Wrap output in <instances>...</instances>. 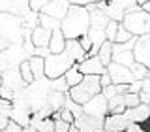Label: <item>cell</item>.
Here are the masks:
<instances>
[{
    "label": "cell",
    "mask_w": 150,
    "mask_h": 132,
    "mask_svg": "<svg viewBox=\"0 0 150 132\" xmlns=\"http://www.w3.org/2000/svg\"><path fill=\"white\" fill-rule=\"evenodd\" d=\"M124 115L128 117L129 123H139V125H144L146 121H150V106L141 102L139 106H135V108H128V110L124 111Z\"/></svg>",
    "instance_id": "cell-17"
},
{
    "label": "cell",
    "mask_w": 150,
    "mask_h": 132,
    "mask_svg": "<svg viewBox=\"0 0 150 132\" xmlns=\"http://www.w3.org/2000/svg\"><path fill=\"white\" fill-rule=\"evenodd\" d=\"M69 8H71V4H69V0H51L47 6L41 9L40 13H43V15H49V17H54L58 19V21H62V19L68 15Z\"/></svg>",
    "instance_id": "cell-15"
},
{
    "label": "cell",
    "mask_w": 150,
    "mask_h": 132,
    "mask_svg": "<svg viewBox=\"0 0 150 132\" xmlns=\"http://www.w3.org/2000/svg\"><path fill=\"white\" fill-rule=\"evenodd\" d=\"M11 110H13L11 100L0 98V115H4V117H8V119H9V115H11Z\"/></svg>",
    "instance_id": "cell-37"
},
{
    "label": "cell",
    "mask_w": 150,
    "mask_h": 132,
    "mask_svg": "<svg viewBox=\"0 0 150 132\" xmlns=\"http://www.w3.org/2000/svg\"><path fill=\"white\" fill-rule=\"evenodd\" d=\"M51 93H53V79H49L47 75L38 77L32 83L26 85V87H25V94H26L28 102H30L32 113H38L41 108L45 106L47 98H49Z\"/></svg>",
    "instance_id": "cell-4"
},
{
    "label": "cell",
    "mask_w": 150,
    "mask_h": 132,
    "mask_svg": "<svg viewBox=\"0 0 150 132\" xmlns=\"http://www.w3.org/2000/svg\"><path fill=\"white\" fill-rule=\"evenodd\" d=\"M69 123H66L62 119H54V132H68L69 130Z\"/></svg>",
    "instance_id": "cell-40"
},
{
    "label": "cell",
    "mask_w": 150,
    "mask_h": 132,
    "mask_svg": "<svg viewBox=\"0 0 150 132\" xmlns=\"http://www.w3.org/2000/svg\"><path fill=\"white\" fill-rule=\"evenodd\" d=\"M53 91H58V93H69V85L66 81V77H56L53 79Z\"/></svg>",
    "instance_id": "cell-35"
},
{
    "label": "cell",
    "mask_w": 150,
    "mask_h": 132,
    "mask_svg": "<svg viewBox=\"0 0 150 132\" xmlns=\"http://www.w3.org/2000/svg\"><path fill=\"white\" fill-rule=\"evenodd\" d=\"M49 2H51V0H30V9H32V11H38V13H40Z\"/></svg>",
    "instance_id": "cell-39"
},
{
    "label": "cell",
    "mask_w": 150,
    "mask_h": 132,
    "mask_svg": "<svg viewBox=\"0 0 150 132\" xmlns=\"http://www.w3.org/2000/svg\"><path fill=\"white\" fill-rule=\"evenodd\" d=\"M122 96H124V104H126V108H135V106H139V104H141V96H139V94L126 93V94H122Z\"/></svg>",
    "instance_id": "cell-36"
},
{
    "label": "cell",
    "mask_w": 150,
    "mask_h": 132,
    "mask_svg": "<svg viewBox=\"0 0 150 132\" xmlns=\"http://www.w3.org/2000/svg\"><path fill=\"white\" fill-rule=\"evenodd\" d=\"M131 123L124 113H111L105 117V130L109 132H126Z\"/></svg>",
    "instance_id": "cell-18"
},
{
    "label": "cell",
    "mask_w": 150,
    "mask_h": 132,
    "mask_svg": "<svg viewBox=\"0 0 150 132\" xmlns=\"http://www.w3.org/2000/svg\"><path fill=\"white\" fill-rule=\"evenodd\" d=\"M28 64H30V70H32V74H34V79L45 75V59L43 57H30Z\"/></svg>",
    "instance_id": "cell-23"
},
{
    "label": "cell",
    "mask_w": 150,
    "mask_h": 132,
    "mask_svg": "<svg viewBox=\"0 0 150 132\" xmlns=\"http://www.w3.org/2000/svg\"><path fill=\"white\" fill-rule=\"evenodd\" d=\"M8 47H9V44H8V42H6V40H4V38H0V51H4V49H8Z\"/></svg>",
    "instance_id": "cell-49"
},
{
    "label": "cell",
    "mask_w": 150,
    "mask_h": 132,
    "mask_svg": "<svg viewBox=\"0 0 150 132\" xmlns=\"http://www.w3.org/2000/svg\"><path fill=\"white\" fill-rule=\"evenodd\" d=\"M133 55H135V60H137V62L144 64L150 70V34H144V36L137 38L135 47H133Z\"/></svg>",
    "instance_id": "cell-14"
},
{
    "label": "cell",
    "mask_w": 150,
    "mask_h": 132,
    "mask_svg": "<svg viewBox=\"0 0 150 132\" xmlns=\"http://www.w3.org/2000/svg\"><path fill=\"white\" fill-rule=\"evenodd\" d=\"M128 108H126V104H124V96L122 94H118V96H115V98H111L109 100V115L111 113H124Z\"/></svg>",
    "instance_id": "cell-30"
},
{
    "label": "cell",
    "mask_w": 150,
    "mask_h": 132,
    "mask_svg": "<svg viewBox=\"0 0 150 132\" xmlns=\"http://www.w3.org/2000/svg\"><path fill=\"white\" fill-rule=\"evenodd\" d=\"M66 42H68V40H66L64 32L62 30H54L53 36H51V44H49L51 53H54V55L62 53V51L66 49Z\"/></svg>",
    "instance_id": "cell-21"
},
{
    "label": "cell",
    "mask_w": 150,
    "mask_h": 132,
    "mask_svg": "<svg viewBox=\"0 0 150 132\" xmlns=\"http://www.w3.org/2000/svg\"><path fill=\"white\" fill-rule=\"evenodd\" d=\"M2 132H23V126H19L17 123H13V121H9V125L4 128Z\"/></svg>",
    "instance_id": "cell-46"
},
{
    "label": "cell",
    "mask_w": 150,
    "mask_h": 132,
    "mask_svg": "<svg viewBox=\"0 0 150 132\" xmlns=\"http://www.w3.org/2000/svg\"><path fill=\"white\" fill-rule=\"evenodd\" d=\"M107 74L111 75L112 85H131L135 81L131 70L126 68V66H122V64H118V62H115V60L107 66Z\"/></svg>",
    "instance_id": "cell-10"
},
{
    "label": "cell",
    "mask_w": 150,
    "mask_h": 132,
    "mask_svg": "<svg viewBox=\"0 0 150 132\" xmlns=\"http://www.w3.org/2000/svg\"><path fill=\"white\" fill-rule=\"evenodd\" d=\"M141 91H143V81H137V79L128 87V93H133V94H141Z\"/></svg>",
    "instance_id": "cell-41"
},
{
    "label": "cell",
    "mask_w": 150,
    "mask_h": 132,
    "mask_svg": "<svg viewBox=\"0 0 150 132\" xmlns=\"http://www.w3.org/2000/svg\"><path fill=\"white\" fill-rule=\"evenodd\" d=\"M112 60L122 64V66H126V68H131L135 64V55H133V51H122V53L112 55Z\"/></svg>",
    "instance_id": "cell-26"
},
{
    "label": "cell",
    "mask_w": 150,
    "mask_h": 132,
    "mask_svg": "<svg viewBox=\"0 0 150 132\" xmlns=\"http://www.w3.org/2000/svg\"><path fill=\"white\" fill-rule=\"evenodd\" d=\"M40 27H43V28H47V30H51V32H54V30H60L62 21H58V19H54V17H49V15L40 13Z\"/></svg>",
    "instance_id": "cell-28"
},
{
    "label": "cell",
    "mask_w": 150,
    "mask_h": 132,
    "mask_svg": "<svg viewBox=\"0 0 150 132\" xmlns=\"http://www.w3.org/2000/svg\"><path fill=\"white\" fill-rule=\"evenodd\" d=\"M23 132H38L34 126H26V128H23Z\"/></svg>",
    "instance_id": "cell-50"
},
{
    "label": "cell",
    "mask_w": 150,
    "mask_h": 132,
    "mask_svg": "<svg viewBox=\"0 0 150 132\" xmlns=\"http://www.w3.org/2000/svg\"><path fill=\"white\" fill-rule=\"evenodd\" d=\"M2 87L9 89L13 93H19L26 87V81L23 79L21 70L19 68H9L6 72H2Z\"/></svg>",
    "instance_id": "cell-11"
},
{
    "label": "cell",
    "mask_w": 150,
    "mask_h": 132,
    "mask_svg": "<svg viewBox=\"0 0 150 132\" xmlns=\"http://www.w3.org/2000/svg\"><path fill=\"white\" fill-rule=\"evenodd\" d=\"M11 106H13V110H11L9 119H11L13 123H17L19 126H23V128L30 126L32 108H30V102H28V98L25 94V89L15 93V96H13V100H11Z\"/></svg>",
    "instance_id": "cell-8"
},
{
    "label": "cell",
    "mask_w": 150,
    "mask_h": 132,
    "mask_svg": "<svg viewBox=\"0 0 150 132\" xmlns=\"http://www.w3.org/2000/svg\"><path fill=\"white\" fill-rule=\"evenodd\" d=\"M81 132H103L105 130V119H100V117H92L83 113L79 119H75L73 123Z\"/></svg>",
    "instance_id": "cell-13"
},
{
    "label": "cell",
    "mask_w": 150,
    "mask_h": 132,
    "mask_svg": "<svg viewBox=\"0 0 150 132\" xmlns=\"http://www.w3.org/2000/svg\"><path fill=\"white\" fill-rule=\"evenodd\" d=\"M88 28H90V13H88V9L81 6H71L68 15L62 19L60 30L64 32L66 40H79V38L88 34Z\"/></svg>",
    "instance_id": "cell-1"
},
{
    "label": "cell",
    "mask_w": 150,
    "mask_h": 132,
    "mask_svg": "<svg viewBox=\"0 0 150 132\" xmlns=\"http://www.w3.org/2000/svg\"><path fill=\"white\" fill-rule=\"evenodd\" d=\"M126 132H148V128H144V126L139 125V123H131Z\"/></svg>",
    "instance_id": "cell-44"
},
{
    "label": "cell",
    "mask_w": 150,
    "mask_h": 132,
    "mask_svg": "<svg viewBox=\"0 0 150 132\" xmlns=\"http://www.w3.org/2000/svg\"><path fill=\"white\" fill-rule=\"evenodd\" d=\"M19 70H21V75H23V79L26 81V85L34 81V74H32V70H30V64H28V60H25V62L19 66Z\"/></svg>",
    "instance_id": "cell-34"
},
{
    "label": "cell",
    "mask_w": 150,
    "mask_h": 132,
    "mask_svg": "<svg viewBox=\"0 0 150 132\" xmlns=\"http://www.w3.org/2000/svg\"><path fill=\"white\" fill-rule=\"evenodd\" d=\"M30 11V0H0V13L25 17Z\"/></svg>",
    "instance_id": "cell-12"
},
{
    "label": "cell",
    "mask_w": 150,
    "mask_h": 132,
    "mask_svg": "<svg viewBox=\"0 0 150 132\" xmlns=\"http://www.w3.org/2000/svg\"><path fill=\"white\" fill-rule=\"evenodd\" d=\"M9 121H11V119H8V117L0 115V130H4V128H6V126L9 125Z\"/></svg>",
    "instance_id": "cell-48"
},
{
    "label": "cell",
    "mask_w": 150,
    "mask_h": 132,
    "mask_svg": "<svg viewBox=\"0 0 150 132\" xmlns=\"http://www.w3.org/2000/svg\"><path fill=\"white\" fill-rule=\"evenodd\" d=\"M0 87H2V72H0Z\"/></svg>",
    "instance_id": "cell-52"
},
{
    "label": "cell",
    "mask_w": 150,
    "mask_h": 132,
    "mask_svg": "<svg viewBox=\"0 0 150 132\" xmlns=\"http://www.w3.org/2000/svg\"><path fill=\"white\" fill-rule=\"evenodd\" d=\"M98 57L103 62V66H109L112 62V42H105L98 51Z\"/></svg>",
    "instance_id": "cell-27"
},
{
    "label": "cell",
    "mask_w": 150,
    "mask_h": 132,
    "mask_svg": "<svg viewBox=\"0 0 150 132\" xmlns=\"http://www.w3.org/2000/svg\"><path fill=\"white\" fill-rule=\"evenodd\" d=\"M64 108H66V110H69V111L73 113V117H75V119H79V117H81L83 113H84L83 106H81L79 102H75L73 98L69 96V94H66V104H64Z\"/></svg>",
    "instance_id": "cell-29"
},
{
    "label": "cell",
    "mask_w": 150,
    "mask_h": 132,
    "mask_svg": "<svg viewBox=\"0 0 150 132\" xmlns=\"http://www.w3.org/2000/svg\"><path fill=\"white\" fill-rule=\"evenodd\" d=\"M122 25L128 28V30L135 38L144 36V34H150V13L144 11L143 8H135L133 11L126 13Z\"/></svg>",
    "instance_id": "cell-7"
},
{
    "label": "cell",
    "mask_w": 150,
    "mask_h": 132,
    "mask_svg": "<svg viewBox=\"0 0 150 132\" xmlns=\"http://www.w3.org/2000/svg\"><path fill=\"white\" fill-rule=\"evenodd\" d=\"M49 55H51L49 47H36V49H34V57H43V59H45V57H49Z\"/></svg>",
    "instance_id": "cell-43"
},
{
    "label": "cell",
    "mask_w": 150,
    "mask_h": 132,
    "mask_svg": "<svg viewBox=\"0 0 150 132\" xmlns=\"http://www.w3.org/2000/svg\"><path fill=\"white\" fill-rule=\"evenodd\" d=\"M51 36H53L51 30H47V28H43V27H36L30 40H32V44H34L36 47H49Z\"/></svg>",
    "instance_id": "cell-20"
},
{
    "label": "cell",
    "mask_w": 150,
    "mask_h": 132,
    "mask_svg": "<svg viewBox=\"0 0 150 132\" xmlns=\"http://www.w3.org/2000/svg\"><path fill=\"white\" fill-rule=\"evenodd\" d=\"M94 2H96V0H69V4H71V6H81V8H88Z\"/></svg>",
    "instance_id": "cell-45"
},
{
    "label": "cell",
    "mask_w": 150,
    "mask_h": 132,
    "mask_svg": "<svg viewBox=\"0 0 150 132\" xmlns=\"http://www.w3.org/2000/svg\"><path fill=\"white\" fill-rule=\"evenodd\" d=\"M103 132H109V130H103Z\"/></svg>",
    "instance_id": "cell-54"
},
{
    "label": "cell",
    "mask_w": 150,
    "mask_h": 132,
    "mask_svg": "<svg viewBox=\"0 0 150 132\" xmlns=\"http://www.w3.org/2000/svg\"><path fill=\"white\" fill-rule=\"evenodd\" d=\"M34 49L36 45L32 44V40H26L21 45H9L8 49L0 51V72L19 68L25 60H30V57H34Z\"/></svg>",
    "instance_id": "cell-3"
},
{
    "label": "cell",
    "mask_w": 150,
    "mask_h": 132,
    "mask_svg": "<svg viewBox=\"0 0 150 132\" xmlns=\"http://www.w3.org/2000/svg\"><path fill=\"white\" fill-rule=\"evenodd\" d=\"M101 94L107 98V100H111V98H115V96H118V89H116V85H109V87H103L101 89Z\"/></svg>",
    "instance_id": "cell-38"
},
{
    "label": "cell",
    "mask_w": 150,
    "mask_h": 132,
    "mask_svg": "<svg viewBox=\"0 0 150 132\" xmlns=\"http://www.w3.org/2000/svg\"><path fill=\"white\" fill-rule=\"evenodd\" d=\"M148 77H150V72H148Z\"/></svg>",
    "instance_id": "cell-55"
},
{
    "label": "cell",
    "mask_w": 150,
    "mask_h": 132,
    "mask_svg": "<svg viewBox=\"0 0 150 132\" xmlns=\"http://www.w3.org/2000/svg\"><path fill=\"white\" fill-rule=\"evenodd\" d=\"M83 110L86 115H92V117H100V119H105L109 115V100L100 93L92 98L90 102H86L83 106Z\"/></svg>",
    "instance_id": "cell-9"
},
{
    "label": "cell",
    "mask_w": 150,
    "mask_h": 132,
    "mask_svg": "<svg viewBox=\"0 0 150 132\" xmlns=\"http://www.w3.org/2000/svg\"><path fill=\"white\" fill-rule=\"evenodd\" d=\"M66 49L71 53V57L77 60V62H83V60L88 57V53L81 47V44H79V40H68L66 42Z\"/></svg>",
    "instance_id": "cell-22"
},
{
    "label": "cell",
    "mask_w": 150,
    "mask_h": 132,
    "mask_svg": "<svg viewBox=\"0 0 150 132\" xmlns=\"http://www.w3.org/2000/svg\"><path fill=\"white\" fill-rule=\"evenodd\" d=\"M30 126H34L38 132H54V119L45 117V119H32Z\"/></svg>",
    "instance_id": "cell-24"
},
{
    "label": "cell",
    "mask_w": 150,
    "mask_h": 132,
    "mask_svg": "<svg viewBox=\"0 0 150 132\" xmlns=\"http://www.w3.org/2000/svg\"><path fill=\"white\" fill-rule=\"evenodd\" d=\"M75 62H77V60L71 57V53H69L68 49H64L62 53H58V55L51 53L49 57H45V75L49 79L62 77Z\"/></svg>",
    "instance_id": "cell-6"
},
{
    "label": "cell",
    "mask_w": 150,
    "mask_h": 132,
    "mask_svg": "<svg viewBox=\"0 0 150 132\" xmlns=\"http://www.w3.org/2000/svg\"><path fill=\"white\" fill-rule=\"evenodd\" d=\"M0 38H4L9 45H21L30 40L32 34L26 32L21 17L11 13H0Z\"/></svg>",
    "instance_id": "cell-2"
},
{
    "label": "cell",
    "mask_w": 150,
    "mask_h": 132,
    "mask_svg": "<svg viewBox=\"0 0 150 132\" xmlns=\"http://www.w3.org/2000/svg\"><path fill=\"white\" fill-rule=\"evenodd\" d=\"M133 34L126 28L124 25L120 23V27H118V34H116V40H115V44H124V42H129V40H133Z\"/></svg>",
    "instance_id": "cell-32"
},
{
    "label": "cell",
    "mask_w": 150,
    "mask_h": 132,
    "mask_svg": "<svg viewBox=\"0 0 150 132\" xmlns=\"http://www.w3.org/2000/svg\"><path fill=\"white\" fill-rule=\"evenodd\" d=\"M79 72L83 75H103L107 72V66H103L100 57H86L83 62H79Z\"/></svg>",
    "instance_id": "cell-16"
},
{
    "label": "cell",
    "mask_w": 150,
    "mask_h": 132,
    "mask_svg": "<svg viewBox=\"0 0 150 132\" xmlns=\"http://www.w3.org/2000/svg\"><path fill=\"white\" fill-rule=\"evenodd\" d=\"M68 132H81V130H79V128H77L75 125H71V126H69V130H68Z\"/></svg>",
    "instance_id": "cell-51"
},
{
    "label": "cell",
    "mask_w": 150,
    "mask_h": 132,
    "mask_svg": "<svg viewBox=\"0 0 150 132\" xmlns=\"http://www.w3.org/2000/svg\"><path fill=\"white\" fill-rule=\"evenodd\" d=\"M100 81H101V89L103 87H109V85H112V81H111V75L109 74H103V75H100Z\"/></svg>",
    "instance_id": "cell-47"
},
{
    "label": "cell",
    "mask_w": 150,
    "mask_h": 132,
    "mask_svg": "<svg viewBox=\"0 0 150 132\" xmlns=\"http://www.w3.org/2000/svg\"><path fill=\"white\" fill-rule=\"evenodd\" d=\"M118 27H120V23H116V21H109V25H107V28H105L107 42H112V44H115L116 34H118Z\"/></svg>",
    "instance_id": "cell-33"
},
{
    "label": "cell",
    "mask_w": 150,
    "mask_h": 132,
    "mask_svg": "<svg viewBox=\"0 0 150 132\" xmlns=\"http://www.w3.org/2000/svg\"><path fill=\"white\" fill-rule=\"evenodd\" d=\"M79 44H81V47L86 51V53H90V51H92V42H90V38H88V36L79 38Z\"/></svg>",
    "instance_id": "cell-42"
},
{
    "label": "cell",
    "mask_w": 150,
    "mask_h": 132,
    "mask_svg": "<svg viewBox=\"0 0 150 132\" xmlns=\"http://www.w3.org/2000/svg\"><path fill=\"white\" fill-rule=\"evenodd\" d=\"M64 77H66V81H68L69 89H71V87H75V85H79V83H81L84 75H83L81 72H79V62H75V64L71 66V68H69L68 72L64 74Z\"/></svg>",
    "instance_id": "cell-25"
},
{
    "label": "cell",
    "mask_w": 150,
    "mask_h": 132,
    "mask_svg": "<svg viewBox=\"0 0 150 132\" xmlns=\"http://www.w3.org/2000/svg\"><path fill=\"white\" fill-rule=\"evenodd\" d=\"M96 2H109V0H96Z\"/></svg>",
    "instance_id": "cell-53"
},
{
    "label": "cell",
    "mask_w": 150,
    "mask_h": 132,
    "mask_svg": "<svg viewBox=\"0 0 150 132\" xmlns=\"http://www.w3.org/2000/svg\"><path fill=\"white\" fill-rule=\"evenodd\" d=\"M101 93V81H100V75H84L83 81L79 85L69 89V96L73 98L75 102H79L81 106H84L86 102H90L96 94Z\"/></svg>",
    "instance_id": "cell-5"
},
{
    "label": "cell",
    "mask_w": 150,
    "mask_h": 132,
    "mask_svg": "<svg viewBox=\"0 0 150 132\" xmlns=\"http://www.w3.org/2000/svg\"><path fill=\"white\" fill-rule=\"evenodd\" d=\"M129 70H131V74H133V77L137 79V81H143V79H146V75H148V72H150L146 66L141 64V62H137V60H135V64L131 66Z\"/></svg>",
    "instance_id": "cell-31"
},
{
    "label": "cell",
    "mask_w": 150,
    "mask_h": 132,
    "mask_svg": "<svg viewBox=\"0 0 150 132\" xmlns=\"http://www.w3.org/2000/svg\"><path fill=\"white\" fill-rule=\"evenodd\" d=\"M86 9H88V13H90V27H94V28H107V25H109L111 19L107 17L100 8H98L96 2L90 4Z\"/></svg>",
    "instance_id": "cell-19"
},
{
    "label": "cell",
    "mask_w": 150,
    "mask_h": 132,
    "mask_svg": "<svg viewBox=\"0 0 150 132\" xmlns=\"http://www.w3.org/2000/svg\"><path fill=\"white\" fill-rule=\"evenodd\" d=\"M0 132H2V130H0Z\"/></svg>",
    "instance_id": "cell-56"
}]
</instances>
